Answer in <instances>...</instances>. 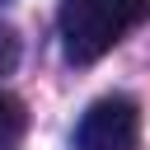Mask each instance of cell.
Here are the masks:
<instances>
[{"label": "cell", "mask_w": 150, "mask_h": 150, "mask_svg": "<svg viewBox=\"0 0 150 150\" xmlns=\"http://www.w3.org/2000/svg\"><path fill=\"white\" fill-rule=\"evenodd\" d=\"M150 19V0H66L61 5V47L75 66L108 56L131 28Z\"/></svg>", "instance_id": "1"}, {"label": "cell", "mask_w": 150, "mask_h": 150, "mask_svg": "<svg viewBox=\"0 0 150 150\" xmlns=\"http://www.w3.org/2000/svg\"><path fill=\"white\" fill-rule=\"evenodd\" d=\"M75 145L80 150H136L141 145V112L131 98L108 94L98 103H89V112L75 127Z\"/></svg>", "instance_id": "2"}, {"label": "cell", "mask_w": 150, "mask_h": 150, "mask_svg": "<svg viewBox=\"0 0 150 150\" xmlns=\"http://www.w3.org/2000/svg\"><path fill=\"white\" fill-rule=\"evenodd\" d=\"M23 131H28V112H23V103H19L14 94L0 89V150H19Z\"/></svg>", "instance_id": "3"}, {"label": "cell", "mask_w": 150, "mask_h": 150, "mask_svg": "<svg viewBox=\"0 0 150 150\" xmlns=\"http://www.w3.org/2000/svg\"><path fill=\"white\" fill-rule=\"evenodd\" d=\"M14 66H19V38L9 23H0V75H9Z\"/></svg>", "instance_id": "4"}]
</instances>
